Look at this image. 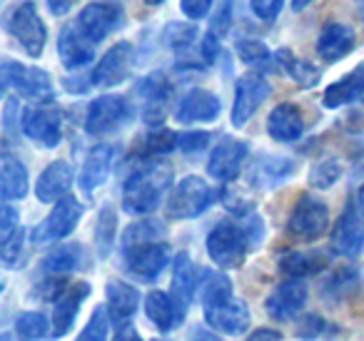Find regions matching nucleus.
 I'll return each instance as SVG.
<instances>
[{"mask_svg": "<svg viewBox=\"0 0 364 341\" xmlns=\"http://www.w3.org/2000/svg\"><path fill=\"white\" fill-rule=\"evenodd\" d=\"M125 18H122V8L115 3H90L80 11L77 16V26L87 33L95 43H102L107 36H112L115 31H120Z\"/></svg>", "mask_w": 364, "mask_h": 341, "instance_id": "6ab92c4d", "label": "nucleus"}, {"mask_svg": "<svg viewBox=\"0 0 364 341\" xmlns=\"http://www.w3.org/2000/svg\"><path fill=\"white\" fill-rule=\"evenodd\" d=\"M223 110V102L215 92L210 90H190L182 97L175 117L182 125H200V122H215Z\"/></svg>", "mask_w": 364, "mask_h": 341, "instance_id": "4be33fe9", "label": "nucleus"}, {"mask_svg": "<svg viewBox=\"0 0 364 341\" xmlns=\"http://www.w3.org/2000/svg\"><path fill=\"white\" fill-rule=\"evenodd\" d=\"M18 224H21V217H18L16 207L3 205V210H0V237L11 234Z\"/></svg>", "mask_w": 364, "mask_h": 341, "instance_id": "5fc2aeb1", "label": "nucleus"}, {"mask_svg": "<svg viewBox=\"0 0 364 341\" xmlns=\"http://www.w3.org/2000/svg\"><path fill=\"white\" fill-rule=\"evenodd\" d=\"M274 58H277V67H282L284 75H287L294 85L302 87V90L314 87L319 82V77H322L317 65H312L309 60H302L299 55H294L289 48H279V50L274 53Z\"/></svg>", "mask_w": 364, "mask_h": 341, "instance_id": "473e14b6", "label": "nucleus"}, {"mask_svg": "<svg viewBox=\"0 0 364 341\" xmlns=\"http://www.w3.org/2000/svg\"><path fill=\"white\" fill-rule=\"evenodd\" d=\"M68 289V279L65 274H48L41 284H36L33 289V299L41 301H58Z\"/></svg>", "mask_w": 364, "mask_h": 341, "instance_id": "49530a36", "label": "nucleus"}, {"mask_svg": "<svg viewBox=\"0 0 364 341\" xmlns=\"http://www.w3.org/2000/svg\"><path fill=\"white\" fill-rule=\"evenodd\" d=\"M16 334L21 341H36L48 334V316L41 311H23L16 319Z\"/></svg>", "mask_w": 364, "mask_h": 341, "instance_id": "79ce46f5", "label": "nucleus"}, {"mask_svg": "<svg viewBox=\"0 0 364 341\" xmlns=\"http://www.w3.org/2000/svg\"><path fill=\"white\" fill-rule=\"evenodd\" d=\"M172 185V167L157 157L140 160V165L122 182V210L127 215L147 217L160 207L165 192Z\"/></svg>", "mask_w": 364, "mask_h": 341, "instance_id": "f257e3e1", "label": "nucleus"}, {"mask_svg": "<svg viewBox=\"0 0 364 341\" xmlns=\"http://www.w3.org/2000/svg\"><path fill=\"white\" fill-rule=\"evenodd\" d=\"M354 200H357V202H359V207L364 210V185L359 187V190H354Z\"/></svg>", "mask_w": 364, "mask_h": 341, "instance_id": "052dcab7", "label": "nucleus"}, {"mask_svg": "<svg viewBox=\"0 0 364 341\" xmlns=\"http://www.w3.org/2000/svg\"><path fill=\"white\" fill-rule=\"evenodd\" d=\"M137 97L142 100V122L150 127H160L167 115V102L172 97V82L165 72H150L135 85Z\"/></svg>", "mask_w": 364, "mask_h": 341, "instance_id": "9d476101", "label": "nucleus"}, {"mask_svg": "<svg viewBox=\"0 0 364 341\" xmlns=\"http://www.w3.org/2000/svg\"><path fill=\"white\" fill-rule=\"evenodd\" d=\"M362 95H364V60L359 63L357 67H352L342 80L332 82V85L324 90L322 105L327 107V110H339V107L359 100Z\"/></svg>", "mask_w": 364, "mask_h": 341, "instance_id": "cd10ccee", "label": "nucleus"}, {"mask_svg": "<svg viewBox=\"0 0 364 341\" xmlns=\"http://www.w3.org/2000/svg\"><path fill=\"white\" fill-rule=\"evenodd\" d=\"M232 23H235V0H223L218 13H215L213 21H210L208 33H213V36H218L220 40H223L230 33V28H232Z\"/></svg>", "mask_w": 364, "mask_h": 341, "instance_id": "de8ad7c7", "label": "nucleus"}, {"mask_svg": "<svg viewBox=\"0 0 364 341\" xmlns=\"http://www.w3.org/2000/svg\"><path fill=\"white\" fill-rule=\"evenodd\" d=\"M105 306H107L110 319L122 324V321H127L137 311V306H140V294H137L135 286L127 284V281L110 279L105 284Z\"/></svg>", "mask_w": 364, "mask_h": 341, "instance_id": "c85d7f7f", "label": "nucleus"}, {"mask_svg": "<svg viewBox=\"0 0 364 341\" xmlns=\"http://www.w3.org/2000/svg\"><path fill=\"white\" fill-rule=\"evenodd\" d=\"M132 65H135V45L130 40H120L100 58L90 80L95 87H115L130 77Z\"/></svg>", "mask_w": 364, "mask_h": 341, "instance_id": "ddd939ff", "label": "nucleus"}, {"mask_svg": "<svg viewBox=\"0 0 364 341\" xmlns=\"http://www.w3.org/2000/svg\"><path fill=\"white\" fill-rule=\"evenodd\" d=\"M130 117L132 107L122 95H100L87 107L85 132L87 135H107V132L120 130Z\"/></svg>", "mask_w": 364, "mask_h": 341, "instance_id": "1a4fd4ad", "label": "nucleus"}, {"mask_svg": "<svg viewBox=\"0 0 364 341\" xmlns=\"http://www.w3.org/2000/svg\"><path fill=\"white\" fill-rule=\"evenodd\" d=\"M205 321H208L213 329L223 331L228 336H240L250 329L252 324V314H250L247 304L242 299H235V296H228V299L218 301L213 306H205L203 309Z\"/></svg>", "mask_w": 364, "mask_h": 341, "instance_id": "f3484780", "label": "nucleus"}, {"mask_svg": "<svg viewBox=\"0 0 364 341\" xmlns=\"http://www.w3.org/2000/svg\"><path fill=\"white\" fill-rule=\"evenodd\" d=\"M165 237V224L157 220H150V217H142L140 222H132V224L125 227L120 237V249L122 254L137 249L142 244H150V242H160Z\"/></svg>", "mask_w": 364, "mask_h": 341, "instance_id": "f704fd0d", "label": "nucleus"}, {"mask_svg": "<svg viewBox=\"0 0 364 341\" xmlns=\"http://www.w3.org/2000/svg\"><path fill=\"white\" fill-rule=\"evenodd\" d=\"M304 301H307V284L297 276H289L267 296L264 309L274 321H289L302 311Z\"/></svg>", "mask_w": 364, "mask_h": 341, "instance_id": "aec40b11", "label": "nucleus"}, {"mask_svg": "<svg viewBox=\"0 0 364 341\" xmlns=\"http://www.w3.org/2000/svg\"><path fill=\"white\" fill-rule=\"evenodd\" d=\"M210 145V132L198 130V132H182L177 137V150H182L185 155H195V152L205 150Z\"/></svg>", "mask_w": 364, "mask_h": 341, "instance_id": "8fccbe9b", "label": "nucleus"}, {"mask_svg": "<svg viewBox=\"0 0 364 341\" xmlns=\"http://www.w3.org/2000/svg\"><path fill=\"white\" fill-rule=\"evenodd\" d=\"M282 6H284V0H250V11H252V16L264 23H272L274 18L279 16Z\"/></svg>", "mask_w": 364, "mask_h": 341, "instance_id": "3c124183", "label": "nucleus"}, {"mask_svg": "<svg viewBox=\"0 0 364 341\" xmlns=\"http://www.w3.org/2000/svg\"><path fill=\"white\" fill-rule=\"evenodd\" d=\"M297 165L294 160L289 157H282V155H259L250 162L247 167V185L252 190H259V192H269L274 187L284 185L289 177L294 175Z\"/></svg>", "mask_w": 364, "mask_h": 341, "instance_id": "dca6fc26", "label": "nucleus"}, {"mask_svg": "<svg viewBox=\"0 0 364 341\" xmlns=\"http://www.w3.org/2000/svg\"><path fill=\"white\" fill-rule=\"evenodd\" d=\"M0 77H3V90H16L21 97L36 102H50L55 97V87L46 70L41 67L23 65L16 60H3L0 65Z\"/></svg>", "mask_w": 364, "mask_h": 341, "instance_id": "39448f33", "label": "nucleus"}, {"mask_svg": "<svg viewBox=\"0 0 364 341\" xmlns=\"http://www.w3.org/2000/svg\"><path fill=\"white\" fill-rule=\"evenodd\" d=\"M357 48V36L347 23L329 21L322 26L317 38V55L324 63H339Z\"/></svg>", "mask_w": 364, "mask_h": 341, "instance_id": "412c9836", "label": "nucleus"}, {"mask_svg": "<svg viewBox=\"0 0 364 341\" xmlns=\"http://www.w3.org/2000/svg\"><path fill=\"white\" fill-rule=\"evenodd\" d=\"M245 232H247L250 244H252V247L262 244V239H264V220L257 215V212H252V215L245 217Z\"/></svg>", "mask_w": 364, "mask_h": 341, "instance_id": "864d4df0", "label": "nucleus"}, {"mask_svg": "<svg viewBox=\"0 0 364 341\" xmlns=\"http://www.w3.org/2000/svg\"><path fill=\"white\" fill-rule=\"evenodd\" d=\"M23 132L41 147H58L63 140V115L53 105H33L23 112Z\"/></svg>", "mask_w": 364, "mask_h": 341, "instance_id": "9b49d317", "label": "nucleus"}, {"mask_svg": "<svg viewBox=\"0 0 364 341\" xmlns=\"http://www.w3.org/2000/svg\"><path fill=\"white\" fill-rule=\"evenodd\" d=\"M0 341H11V336H8V334H3V336H0Z\"/></svg>", "mask_w": 364, "mask_h": 341, "instance_id": "e2e57ef3", "label": "nucleus"}, {"mask_svg": "<svg viewBox=\"0 0 364 341\" xmlns=\"http://www.w3.org/2000/svg\"><path fill=\"white\" fill-rule=\"evenodd\" d=\"M304 132V117L302 110L292 102H279L267 117V135L272 137L274 142H282V145H289V142H297Z\"/></svg>", "mask_w": 364, "mask_h": 341, "instance_id": "393cba45", "label": "nucleus"}, {"mask_svg": "<svg viewBox=\"0 0 364 341\" xmlns=\"http://www.w3.org/2000/svg\"><path fill=\"white\" fill-rule=\"evenodd\" d=\"M279 271H284L287 276H297V279H304V276L319 274L329 266V256L324 251H287V254L279 256Z\"/></svg>", "mask_w": 364, "mask_h": 341, "instance_id": "2f4dec72", "label": "nucleus"}, {"mask_svg": "<svg viewBox=\"0 0 364 341\" xmlns=\"http://www.w3.org/2000/svg\"><path fill=\"white\" fill-rule=\"evenodd\" d=\"M152 341H162V339H152Z\"/></svg>", "mask_w": 364, "mask_h": 341, "instance_id": "0e129e2a", "label": "nucleus"}, {"mask_svg": "<svg viewBox=\"0 0 364 341\" xmlns=\"http://www.w3.org/2000/svg\"><path fill=\"white\" fill-rule=\"evenodd\" d=\"M82 217V205L75 197H63L60 202H55L53 212L33 229V242L36 244H48V242H58L63 237H68L77 227Z\"/></svg>", "mask_w": 364, "mask_h": 341, "instance_id": "f8f14e48", "label": "nucleus"}, {"mask_svg": "<svg viewBox=\"0 0 364 341\" xmlns=\"http://www.w3.org/2000/svg\"><path fill=\"white\" fill-rule=\"evenodd\" d=\"M115 239H117V215L110 205H105L95 222V249H97V254H100V259L110 256L112 247H115Z\"/></svg>", "mask_w": 364, "mask_h": 341, "instance_id": "e433bc0d", "label": "nucleus"}, {"mask_svg": "<svg viewBox=\"0 0 364 341\" xmlns=\"http://www.w3.org/2000/svg\"><path fill=\"white\" fill-rule=\"evenodd\" d=\"M73 187V167L65 160H55L41 172L36 182V197L43 205H55L68 197Z\"/></svg>", "mask_w": 364, "mask_h": 341, "instance_id": "b1692460", "label": "nucleus"}, {"mask_svg": "<svg viewBox=\"0 0 364 341\" xmlns=\"http://www.w3.org/2000/svg\"><path fill=\"white\" fill-rule=\"evenodd\" d=\"M85 261V251L80 244H60L43 256L41 266L46 274H70Z\"/></svg>", "mask_w": 364, "mask_h": 341, "instance_id": "c9c22d12", "label": "nucleus"}, {"mask_svg": "<svg viewBox=\"0 0 364 341\" xmlns=\"http://www.w3.org/2000/svg\"><path fill=\"white\" fill-rule=\"evenodd\" d=\"M48 8H50L53 16H68V13L73 11V6H75V0H46Z\"/></svg>", "mask_w": 364, "mask_h": 341, "instance_id": "6e6d98bb", "label": "nucleus"}, {"mask_svg": "<svg viewBox=\"0 0 364 341\" xmlns=\"http://www.w3.org/2000/svg\"><path fill=\"white\" fill-rule=\"evenodd\" d=\"M147 6H152V8H157V6H162V3H165V0H145Z\"/></svg>", "mask_w": 364, "mask_h": 341, "instance_id": "680f3d73", "label": "nucleus"}, {"mask_svg": "<svg viewBox=\"0 0 364 341\" xmlns=\"http://www.w3.org/2000/svg\"><path fill=\"white\" fill-rule=\"evenodd\" d=\"M107 321H110L107 306H97L75 341H107Z\"/></svg>", "mask_w": 364, "mask_h": 341, "instance_id": "a18cd8bd", "label": "nucleus"}, {"mask_svg": "<svg viewBox=\"0 0 364 341\" xmlns=\"http://www.w3.org/2000/svg\"><path fill=\"white\" fill-rule=\"evenodd\" d=\"M329 229V207L314 195H302L294 205L292 215L287 220L289 239L299 244H312Z\"/></svg>", "mask_w": 364, "mask_h": 341, "instance_id": "20e7f679", "label": "nucleus"}, {"mask_svg": "<svg viewBox=\"0 0 364 341\" xmlns=\"http://www.w3.org/2000/svg\"><path fill=\"white\" fill-rule=\"evenodd\" d=\"M200 269L195 266V261L190 259L188 251H180L175 259V269H172V281H170V294L175 296L177 306L188 314V306L193 304L195 294L200 291Z\"/></svg>", "mask_w": 364, "mask_h": 341, "instance_id": "5701e85b", "label": "nucleus"}, {"mask_svg": "<svg viewBox=\"0 0 364 341\" xmlns=\"http://www.w3.org/2000/svg\"><path fill=\"white\" fill-rule=\"evenodd\" d=\"M247 341H282V334L274 329H257Z\"/></svg>", "mask_w": 364, "mask_h": 341, "instance_id": "13d9d810", "label": "nucleus"}, {"mask_svg": "<svg viewBox=\"0 0 364 341\" xmlns=\"http://www.w3.org/2000/svg\"><path fill=\"white\" fill-rule=\"evenodd\" d=\"M215 0H180L182 16H188L190 21H203L210 16Z\"/></svg>", "mask_w": 364, "mask_h": 341, "instance_id": "603ef678", "label": "nucleus"}, {"mask_svg": "<svg viewBox=\"0 0 364 341\" xmlns=\"http://www.w3.org/2000/svg\"><path fill=\"white\" fill-rule=\"evenodd\" d=\"M269 92H272V85H269V80L259 70L240 75V80L235 82V102H232V117H230L232 125L235 127L247 125L255 112L264 105Z\"/></svg>", "mask_w": 364, "mask_h": 341, "instance_id": "6e6552de", "label": "nucleus"}, {"mask_svg": "<svg viewBox=\"0 0 364 341\" xmlns=\"http://www.w3.org/2000/svg\"><path fill=\"white\" fill-rule=\"evenodd\" d=\"M250 249H252V244H250L245 227L230 220L218 222L208 234V254L220 269H240L247 259Z\"/></svg>", "mask_w": 364, "mask_h": 341, "instance_id": "7ed1b4c3", "label": "nucleus"}, {"mask_svg": "<svg viewBox=\"0 0 364 341\" xmlns=\"http://www.w3.org/2000/svg\"><path fill=\"white\" fill-rule=\"evenodd\" d=\"M112 341H142V336L135 331V326L122 324L120 329H117V334H115V339H112Z\"/></svg>", "mask_w": 364, "mask_h": 341, "instance_id": "4d7b16f0", "label": "nucleus"}, {"mask_svg": "<svg viewBox=\"0 0 364 341\" xmlns=\"http://www.w3.org/2000/svg\"><path fill=\"white\" fill-rule=\"evenodd\" d=\"M198 38H200V31L193 26V23H170L165 26L162 31V40L165 45L170 48L172 53H185V50H193L198 45Z\"/></svg>", "mask_w": 364, "mask_h": 341, "instance_id": "58836bf2", "label": "nucleus"}, {"mask_svg": "<svg viewBox=\"0 0 364 341\" xmlns=\"http://www.w3.org/2000/svg\"><path fill=\"white\" fill-rule=\"evenodd\" d=\"M23 244H26V229L23 224H18L11 234L0 237V259L6 266H13L23 254Z\"/></svg>", "mask_w": 364, "mask_h": 341, "instance_id": "c03bdc74", "label": "nucleus"}, {"mask_svg": "<svg viewBox=\"0 0 364 341\" xmlns=\"http://www.w3.org/2000/svg\"><path fill=\"white\" fill-rule=\"evenodd\" d=\"M309 3H312V0H292V11H294V13L304 11V8H307Z\"/></svg>", "mask_w": 364, "mask_h": 341, "instance_id": "bf43d9fd", "label": "nucleus"}, {"mask_svg": "<svg viewBox=\"0 0 364 341\" xmlns=\"http://www.w3.org/2000/svg\"><path fill=\"white\" fill-rule=\"evenodd\" d=\"M87 296H90V284L87 281H77L70 289H65V294L55 301V309H53V334L65 336L73 329L77 311H80L82 301Z\"/></svg>", "mask_w": 364, "mask_h": 341, "instance_id": "bb28decb", "label": "nucleus"}, {"mask_svg": "<svg viewBox=\"0 0 364 341\" xmlns=\"http://www.w3.org/2000/svg\"><path fill=\"white\" fill-rule=\"evenodd\" d=\"M145 314L160 331L175 329V324H180V321L185 319V311L177 306L175 296L167 294V291H157V289L147 294Z\"/></svg>", "mask_w": 364, "mask_h": 341, "instance_id": "c756f323", "label": "nucleus"}, {"mask_svg": "<svg viewBox=\"0 0 364 341\" xmlns=\"http://www.w3.org/2000/svg\"><path fill=\"white\" fill-rule=\"evenodd\" d=\"M95 45L97 43L77 26V21H73L63 26L60 38H58V55L68 70H82L95 58Z\"/></svg>", "mask_w": 364, "mask_h": 341, "instance_id": "2eb2a0df", "label": "nucleus"}, {"mask_svg": "<svg viewBox=\"0 0 364 341\" xmlns=\"http://www.w3.org/2000/svg\"><path fill=\"white\" fill-rule=\"evenodd\" d=\"M324 326H327V321H324L319 314H304V316H299L297 331H294V334H297V339L312 341L324 334Z\"/></svg>", "mask_w": 364, "mask_h": 341, "instance_id": "09e8293b", "label": "nucleus"}, {"mask_svg": "<svg viewBox=\"0 0 364 341\" xmlns=\"http://www.w3.org/2000/svg\"><path fill=\"white\" fill-rule=\"evenodd\" d=\"M125 266L135 279L140 281H155L162 274V269L170 261V244L167 242H150V244H142L137 249L127 251Z\"/></svg>", "mask_w": 364, "mask_h": 341, "instance_id": "a211bd4d", "label": "nucleus"}, {"mask_svg": "<svg viewBox=\"0 0 364 341\" xmlns=\"http://www.w3.org/2000/svg\"><path fill=\"white\" fill-rule=\"evenodd\" d=\"M334 254H342L347 259L362 254L364 247V210L359 207V202L354 200V195L347 200L339 220L334 222L332 237H329Z\"/></svg>", "mask_w": 364, "mask_h": 341, "instance_id": "0eeeda50", "label": "nucleus"}, {"mask_svg": "<svg viewBox=\"0 0 364 341\" xmlns=\"http://www.w3.org/2000/svg\"><path fill=\"white\" fill-rule=\"evenodd\" d=\"M362 102H364V95H362Z\"/></svg>", "mask_w": 364, "mask_h": 341, "instance_id": "69168bd1", "label": "nucleus"}, {"mask_svg": "<svg viewBox=\"0 0 364 341\" xmlns=\"http://www.w3.org/2000/svg\"><path fill=\"white\" fill-rule=\"evenodd\" d=\"M115 160V147L112 145H95L85 155V162L80 167V190L85 195H92L100 185H105L107 175L112 170Z\"/></svg>", "mask_w": 364, "mask_h": 341, "instance_id": "a878e982", "label": "nucleus"}, {"mask_svg": "<svg viewBox=\"0 0 364 341\" xmlns=\"http://www.w3.org/2000/svg\"><path fill=\"white\" fill-rule=\"evenodd\" d=\"M28 170L16 155L6 152L3 160H0V195L6 202L13 200H23L28 195Z\"/></svg>", "mask_w": 364, "mask_h": 341, "instance_id": "7c9ffc66", "label": "nucleus"}, {"mask_svg": "<svg viewBox=\"0 0 364 341\" xmlns=\"http://www.w3.org/2000/svg\"><path fill=\"white\" fill-rule=\"evenodd\" d=\"M177 137L180 135H175L167 127H152L140 142V160H150V157H160L177 150Z\"/></svg>", "mask_w": 364, "mask_h": 341, "instance_id": "4c0bfd02", "label": "nucleus"}, {"mask_svg": "<svg viewBox=\"0 0 364 341\" xmlns=\"http://www.w3.org/2000/svg\"><path fill=\"white\" fill-rule=\"evenodd\" d=\"M342 162L334 160V157H327V160H319L317 165H312L307 182L312 190H329V187H334L342 180Z\"/></svg>", "mask_w": 364, "mask_h": 341, "instance_id": "a19ab883", "label": "nucleus"}, {"mask_svg": "<svg viewBox=\"0 0 364 341\" xmlns=\"http://www.w3.org/2000/svg\"><path fill=\"white\" fill-rule=\"evenodd\" d=\"M3 26L21 43V48L26 50L28 58L36 60V58L43 55V50L48 45V28L33 0H21V3L8 8L6 18H3Z\"/></svg>", "mask_w": 364, "mask_h": 341, "instance_id": "f03ea898", "label": "nucleus"}, {"mask_svg": "<svg viewBox=\"0 0 364 341\" xmlns=\"http://www.w3.org/2000/svg\"><path fill=\"white\" fill-rule=\"evenodd\" d=\"M359 286H362V271L354 269V266H342L332 276H327V281L322 286V294L327 301L339 304V301H347L349 296L357 294Z\"/></svg>", "mask_w": 364, "mask_h": 341, "instance_id": "72a5a7b5", "label": "nucleus"}, {"mask_svg": "<svg viewBox=\"0 0 364 341\" xmlns=\"http://www.w3.org/2000/svg\"><path fill=\"white\" fill-rule=\"evenodd\" d=\"M220 200H223L225 210H228L230 215L240 217V220H245V217L255 212V200L245 190H237V187H225V190L220 192Z\"/></svg>", "mask_w": 364, "mask_h": 341, "instance_id": "37998d69", "label": "nucleus"}, {"mask_svg": "<svg viewBox=\"0 0 364 341\" xmlns=\"http://www.w3.org/2000/svg\"><path fill=\"white\" fill-rule=\"evenodd\" d=\"M250 155V145L237 137H223L208 160V175L218 182H232L240 177Z\"/></svg>", "mask_w": 364, "mask_h": 341, "instance_id": "4468645a", "label": "nucleus"}, {"mask_svg": "<svg viewBox=\"0 0 364 341\" xmlns=\"http://www.w3.org/2000/svg\"><path fill=\"white\" fill-rule=\"evenodd\" d=\"M218 200V192L198 175L182 177L175 185V190L170 192L167 200V215L172 220H195L203 212H208V207Z\"/></svg>", "mask_w": 364, "mask_h": 341, "instance_id": "423d86ee", "label": "nucleus"}, {"mask_svg": "<svg viewBox=\"0 0 364 341\" xmlns=\"http://www.w3.org/2000/svg\"><path fill=\"white\" fill-rule=\"evenodd\" d=\"M237 55L245 65H250L252 70H259V72L272 70L274 60H277V58L272 55V50L259 40H240L237 43Z\"/></svg>", "mask_w": 364, "mask_h": 341, "instance_id": "ea45409f", "label": "nucleus"}]
</instances>
